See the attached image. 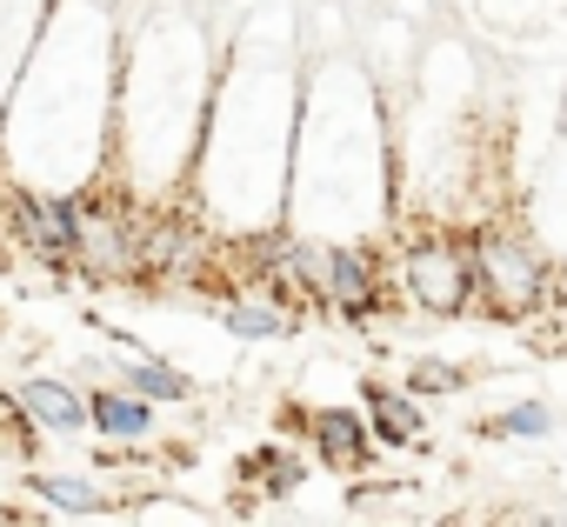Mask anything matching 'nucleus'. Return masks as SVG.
Wrapping results in <instances>:
<instances>
[{
	"label": "nucleus",
	"mask_w": 567,
	"mask_h": 527,
	"mask_svg": "<svg viewBox=\"0 0 567 527\" xmlns=\"http://www.w3.org/2000/svg\"><path fill=\"white\" fill-rule=\"evenodd\" d=\"M474 240V314L487 321H527L534 308L554 301V275L540 247L520 227H481Z\"/></svg>",
	"instance_id": "f257e3e1"
},
{
	"label": "nucleus",
	"mask_w": 567,
	"mask_h": 527,
	"mask_svg": "<svg viewBox=\"0 0 567 527\" xmlns=\"http://www.w3.org/2000/svg\"><path fill=\"white\" fill-rule=\"evenodd\" d=\"M8 247L48 275H81V194L8 180Z\"/></svg>",
	"instance_id": "7ed1b4c3"
},
{
	"label": "nucleus",
	"mask_w": 567,
	"mask_h": 527,
	"mask_svg": "<svg viewBox=\"0 0 567 527\" xmlns=\"http://www.w3.org/2000/svg\"><path fill=\"white\" fill-rule=\"evenodd\" d=\"M554 308H560V314H567V268H560V275H554Z\"/></svg>",
	"instance_id": "dca6fc26"
},
{
	"label": "nucleus",
	"mask_w": 567,
	"mask_h": 527,
	"mask_svg": "<svg viewBox=\"0 0 567 527\" xmlns=\"http://www.w3.org/2000/svg\"><path fill=\"white\" fill-rule=\"evenodd\" d=\"M401 281L421 314H474V240L414 234L401 247Z\"/></svg>",
	"instance_id": "20e7f679"
},
{
	"label": "nucleus",
	"mask_w": 567,
	"mask_h": 527,
	"mask_svg": "<svg viewBox=\"0 0 567 527\" xmlns=\"http://www.w3.org/2000/svg\"><path fill=\"white\" fill-rule=\"evenodd\" d=\"M87 407H94V434H107V441H147L154 434V401L121 388V381L87 388Z\"/></svg>",
	"instance_id": "1a4fd4ad"
},
{
	"label": "nucleus",
	"mask_w": 567,
	"mask_h": 527,
	"mask_svg": "<svg viewBox=\"0 0 567 527\" xmlns=\"http://www.w3.org/2000/svg\"><path fill=\"white\" fill-rule=\"evenodd\" d=\"M214 321H220V334L227 341H288L295 328H301V308H288V301H247V294H214Z\"/></svg>",
	"instance_id": "6e6552de"
},
{
	"label": "nucleus",
	"mask_w": 567,
	"mask_h": 527,
	"mask_svg": "<svg viewBox=\"0 0 567 527\" xmlns=\"http://www.w3.org/2000/svg\"><path fill=\"white\" fill-rule=\"evenodd\" d=\"M141 240H147V214L134 200V187L107 180V187H81V281H147L141 268Z\"/></svg>",
	"instance_id": "f03ea898"
},
{
	"label": "nucleus",
	"mask_w": 567,
	"mask_h": 527,
	"mask_svg": "<svg viewBox=\"0 0 567 527\" xmlns=\"http://www.w3.org/2000/svg\"><path fill=\"white\" fill-rule=\"evenodd\" d=\"M28 494L34 500H48V514H61V520H101V514H114V494L107 487H94V480H81V474H28Z\"/></svg>",
	"instance_id": "9d476101"
},
{
	"label": "nucleus",
	"mask_w": 567,
	"mask_h": 527,
	"mask_svg": "<svg viewBox=\"0 0 567 527\" xmlns=\"http://www.w3.org/2000/svg\"><path fill=\"white\" fill-rule=\"evenodd\" d=\"M240 480H260V500H288L301 480H308V461L295 447H280V441H260L247 461H240Z\"/></svg>",
	"instance_id": "f8f14e48"
},
{
	"label": "nucleus",
	"mask_w": 567,
	"mask_h": 527,
	"mask_svg": "<svg viewBox=\"0 0 567 527\" xmlns=\"http://www.w3.org/2000/svg\"><path fill=\"white\" fill-rule=\"evenodd\" d=\"M408 388L414 394H461L467 388V368H454V361H414L408 368Z\"/></svg>",
	"instance_id": "2eb2a0df"
},
{
	"label": "nucleus",
	"mask_w": 567,
	"mask_h": 527,
	"mask_svg": "<svg viewBox=\"0 0 567 527\" xmlns=\"http://www.w3.org/2000/svg\"><path fill=\"white\" fill-rule=\"evenodd\" d=\"M0 240H8V174H0Z\"/></svg>",
	"instance_id": "f3484780"
},
{
	"label": "nucleus",
	"mask_w": 567,
	"mask_h": 527,
	"mask_svg": "<svg viewBox=\"0 0 567 527\" xmlns=\"http://www.w3.org/2000/svg\"><path fill=\"white\" fill-rule=\"evenodd\" d=\"M200 247H207V234L187 227L174 207L167 214H147L141 268H147V281H200Z\"/></svg>",
	"instance_id": "423d86ee"
},
{
	"label": "nucleus",
	"mask_w": 567,
	"mask_h": 527,
	"mask_svg": "<svg viewBox=\"0 0 567 527\" xmlns=\"http://www.w3.org/2000/svg\"><path fill=\"white\" fill-rule=\"evenodd\" d=\"M487 434H494V441H540V434H554V407L527 394V401L501 407V414L487 421Z\"/></svg>",
	"instance_id": "4468645a"
},
{
	"label": "nucleus",
	"mask_w": 567,
	"mask_h": 527,
	"mask_svg": "<svg viewBox=\"0 0 567 527\" xmlns=\"http://www.w3.org/2000/svg\"><path fill=\"white\" fill-rule=\"evenodd\" d=\"M361 401H368V421H374V441L381 447H414L421 441V407H414V388H381V381H368L361 388Z\"/></svg>",
	"instance_id": "9b49d317"
},
{
	"label": "nucleus",
	"mask_w": 567,
	"mask_h": 527,
	"mask_svg": "<svg viewBox=\"0 0 567 527\" xmlns=\"http://www.w3.org/2000/svg\"><path fill=\"white\" fill-rule=\"evenodd\" d=\"M121 388H134V394H147L154 407H167V401H187L194 394V381L181 374V368H167V361H147V354H127L121 348V374H114Z\"/></svg>",
	"instance_id": "ddd939ff"
},
{
	"label": "nucleus",
	"mask_w": 567,
	"mask_h": 527,
	"mask_svg": "<svg viewBox=\"0 0 567 527\" xmlns=\"http://www.w3.org/2000/svg\"><path fill=\"white\" fill-rule=\"evenodd\" d=\"M14 394H21V407H28V421H34L41 434H87V427H94V407H87L81 381H61V374H28Z\"/></svg>",
	"instance_id": "0eeeda50"
},
{
	"label": "nucleus",
	"mask_w": 567,
	"mask_h": 527,
	"mask_svg": "<svg viewBox=\"0 0 567 527\" xmlns=\"http://www.w3.org/2000/svg\"><path fill=\"white\" fill-rule=\"evenodd\" d=\"M301 427H308V447L321 454V467H334V474H368L374 454H381L374 421L354 414V407H315Z\"/></svg>",
	"instance_id": "39448f33"
}]
</instances>
